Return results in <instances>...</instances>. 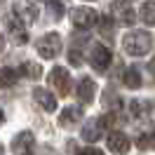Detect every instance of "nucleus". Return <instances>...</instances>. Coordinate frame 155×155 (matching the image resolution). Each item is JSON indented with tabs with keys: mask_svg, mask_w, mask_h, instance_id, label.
Listing matches in <instances>:
<instances>
[{
	"mask_svg": "<svg viewBox=\"0 0 155 155\" xmlns=\"http://www.w3.org/2000/svg\"><path fill=\"white\" fill-rule=\"evenodd\" d=\"M125 52L127 54H132V57H143L150 52L153 47V38H150V33H146V31H136V33H129L125 35Z\"/></svg>",
	"mask_w": 155,
	"mask_h": 155,
	"instance_id": "obj_1",
	"label": "nucleus"
},
{
	"mask_svg": "<svg viewBox=\"0 0 155 155\" xmlns=\"http://www.w3.org/2000/svg\"><path fill=\"white\" fill-rule=\"evenodd\" d=\"M59 49H61V38H59V33H47V35L38 42V52H40L42 59H54L59 54Z\"/></svg>",
	"mask_w": 155,
	"mask_h": 155,
	"instance_id": "obj_2",
	"label": "nucleus"
},
{
	"mask_svg": "<svg viewBox=\"0 0 155 155\" xmlns=\"http://www.w3.org/2000/svg\"><path fill=\"white\" fill-rule=\"evenodd\" d=\"M49 85L57 89L61 97H66L68 92H71V75H68V71L66 68H52V73H49Z\"/></svg>",
	"mask_w": 155,
	"mask_h": 155,
	"instance_id": "obj_3",
	"label": "nucleus"
},
{
	"mask_svg": "<svg viewBox=\"0 0 155 155\" xmlns=\"http://www.w3.org/2000/svg\"><path fill=\"white\" fill-rule=\"evenodd\" d=\"M71 19H73V24L80 26V28H89V26H94L99 21V14L92 10V7H75V10L71 12Z\"/></svg>",
	"mask_w": 155,
	"mask_h": 155,
	"instance_id": "obj_4",
	"label": "nucleus"
},
{
	"mask_svg": "<svg viewBox=\"0 0 155 155\" xmlns=\"http://www.w3.org/2000/svg\"><path fill=\"white\" fill-rule=\"evenodd\" d=\"M5 24H7V31H10L12 40H14L17 45H26V40H28V33H26V28H24V21H21L19 17L10 14V17L5 19Z\"/></svg>",
	"mask_w": 155,
	"mask_h": 155,
	"instance_id": "obj_5",
	"label": "nucleus"
},
{
	"mask_svg": "<svg viewBox=\"0 0 155 155\" xmlns=\"http://www.w3.org/2000/svg\"><path fill=\"white\" fill-rule=\"evenodd\" d=\"M14 17H19L26 24H33V21L38 19V7L33 2H28V0H21V2L14 5Z\"/></svg>",
	"mask_w": 155,
	"mask_h": 155,
	"instance_id": "obj_6",
	"label": "nucleus"
},
{
	"mask_svg": "<svg viewBox=\"0 0 155 155\" xmlns=\"http://www.w3.org/2000/svg\"><path fill=\"white\" fill-rule=\"evenodd\" d=\"M33 143H35V139L31 132H21V134L14 136V143H12V150L17 155H31L33 150Z\"/></svg>",
	"mask_w": 155,
	"mask_h": 155,
	"instance_id": "obj_7",
	"label": "nucleus"
},
{
	"mask_svg": "<svg viewBox=\"0 0 155 155\" xmlns=\"http://www.w3.org/2000/svg\"><path fill=\"white\" fill-rule=\"evenodd\" d=\"M110 52H108V47H104V45H94V49H92V57H89V61H92V66L97 68V71H106L108 64H110Z\"/></svg>",
	"mask_w": 155,
	"mask_h": 155,
	"instance_id": "obj_8",
	"label": "nucleus"
},
{
	"mask_svg": "<svg viewBox=\"0 0 155 155\" xmlns=\"http://www.w3.org/2000/svg\"><path fill=\"white\" fill-rule=\"evenodd\" d=\"M108 148L113 150L115 155H125L129 150V139L122 132H110L108 134Z\"/></svg>",
	"mask_w": 155,
	"mask_h": 155,
	"instance_id": "obj_9",
	"label": "nucleus"
},
{
	"mask_svg": "<svg viewBox=\"0 0 155 155\" xmlns=\"http://www.w3.org/2000/svg\"><path fill=\"white\" fill-rule=\"evenodd\" d=\"M97 94V82L92 78H80V85H78V97L82 104H92V99Z\"/></svg>",
	"mask_w": 155,
	"mask_h": 155,
	"instance_id": "obj_10",
	"label": "nucleus"
},
{
	"mask_svg": "<svg viewBox=\"0 0 155 155\" xmlns=\"http://www.w3.org/2000/svg\"><path fill=\"white\" fill-rule=\"evenodd\" d=\"M113 12H115V19L120 24H125V26H132L136 21V12L127 5V2H115L113 5Z\"/></svg>",
	"mask_w": 155,
	"mask_h": 155,
	"instance_id": "obj_11",
	"label": "nucleus"
},
{
	"mask_svg": "<svg viewBox=\"0 0 155 155\" xmlns=\"http://www.w3.org/2000/svg\"><path fill=\"white\" fill-rule=\"evenodd\" d=\"M33 99H35L38 106H42V110H47V113H54V110H57V99L52 97L49 92H45V89L35 87L33 89Z\"/></svg>",
	"mask_w": 155,
	"mask_h": 155,
	"instance_id": "obj_12",
	"label": "nucleus"
},
{
	"mask_svg": "<svg viewBox=\"0 0 155 155\" xmlns=\"http://www.w3.org/2000/svg\"><path fill=\"white\" fill-rule=\"evenodd\" d=\"M80 115H82V110L78 106H68L61 110V115H59V125L61 127H73L75 122H80Z\"/></svg>",
	"mask_w": 155,
	"mask_h": 155,
	"instance_id": "obj_13",
	"label": "nucleus"
},
{
	"mask_svg": "<svg viewBox=\"0 0 155 155\" xmlns=\"http://www.w3.org/2000/svg\"><path fill=\"white\" fill-rule=\"evenodd\" d=\"M104 120H99V117H94V120H89L87 125H85V129H82V136H85V141H97L99 136H101V129H104Z\"/></svg>",
	"mask_w": 155,
	"mask_h": 155,
	"instance_id": "obj_14",
	"label": "nucleus"
},
{
	"mask_svg": "<svg viewBox=\"0 0 155 155\" xmlns=\"http://www.w3.org/2000/svg\"><path fill=\"white\" fill-rule=\"evenodd\" d=\"M122 82H125V87H129V89L141 87V75H139V71H136V68H127Z\"/></svg>",
	"mask_w": 155,
	"mask_h": 155,
	"instance_id": "obj_15",
	"label": "nucleus"
},
{
	"mask_svg": "<svg viewBox=\"0 0 155 155\" xmlns=\"http://www.w3.org/2000/svg\"><path fill=\"white\" fill-rule=\"evenodd\" d=\"M141 21L148 24V26H155V2L153 0L143 2V7H141Z\"/></svg>",
	"mask_w": 155,
	"mask_h": 155,
	"instance_id": "obj_16",
	"label": "nucleus"
},
{
	"mask_svg": "<svg viewBox=\"0 0 155 155\" xmlns=\"http://www.w3.org/2000/svg\"><path fill=\"white\" fill-rule=\"evenodd\" d=\"M21 75H24V78H31V80H35V78L42 75V68H40L35 61H26V64L21 66Z\"/></svg>",
	"mask_w": 155,
	"mask_h": 155,
	"instance_id": "obj_17",
	"label": "nucleus"
},
{
	"mask_svg": "<svg viewBox=\"0 0 155 155\" xmlns=\"http://www.w3.org/2000/svg\"><path fill=\"white\" fill-rule=\"evenodd\" d=\"M17 82V73L12 68H0V87H12Z\"/></svg>",
	"mask_w": 155,
	"mask_h": 155,
	"instance_id": "obj_18",
	"label": "nucleus"
},
{
	"mask_svg": "<svg viewBox=\"0 0 155 155\" xmlns=\"http://www.w3.org/2000/svg\"><path fill=\"white\" fill-rule=\"evenodd\" d=\"M47 12H49L52 19H61V14H64V2H61V0H49Z\"/></svg>",
	"mask_w": 155,
	"mask_h": 155,
	"instance_id": "obj_19",
	"label": "nucleus"
},
{
	"mask_svg": "<svg viewBox=\"0 0 155 155\" xmlns=\"http://www.w3.org/2000/svg\"><path fill=\"white\" fill-rule=\"evenodd\" d=\"M146 110H148V106H146V104H141V101H132V113H134L136 117H143Z\"/></svg>",
	"mask_w": 155,
	"mask_h": 155,
	"instance_id": "obj_20",
	"label": "nucleus"
},
{
	"mask_svg": "<svg viewBox=\"0 0 155 155\" xmlns=\"http://www.w3.org/2000/svg\"><path fill=\"white\" fill-rule=\"evenodd\" d=\"M101 24V31H104V35H110V28H113V21H110V17H104V19L99 21Z\"/></svg>",
	"mask_w": 155,
	"mask_h": 155,
	"instance_id": "obj_21",
	"label": "nucleus"
},
{
	"mask_svg": "<svg viewBox=\"0 0 155 155\" xmlns=\"http://www.w3.org/2000/svg\"><path fill=\"white\" fill-rule=\"evenodd\" d=\"M68 59H71V64H73V66H80V64H82V57L78 54V49H71Z\"/></svg>",
	"mask_w": 155,
	"mask_h": 155,
	"instance_id": "obj_22",
	"label": "nucleus"
},
{
	"mask_svg": "<svg viewBox=\"0 0 155 155\" xmlns=\"http://www.w3.org/2000/svg\"><path fill=\"white\" fill-rule=\"evenodd\" d=\"M78 155H104V153H101L99 148H82V150H80Z\"/></svg>",
	"mask_w": 155,
	"mask_h": 155,
	"instance_id": "obj_23",
	"label": "nucleus"
},
{
	"mask_svg": "<svg viewBox=\"0 0 155 155\" xmlns=\"http://www.w3.org/2000/svg\"><path fill=\"white\" fill-rule=\"evenodd\" d=\"M136 143H139V148H146V146H148V139H146V134L139 136V141H136Z\"/></svg>",
	"mask_w": 155,
	"mask_h": 155,
	"instance_id": "obj_24",
	"label": "nucleus"
},
{
	"mask_svg": "<svg viewBox=\"0 0 155 155\" xmlns=\"http://www.w3.org/2000/svg\"><path fill=\"white\" fill-rule=\"evenodd\" d=\"M148 68H150V73H153V75H155V59H153V61H150V66H148Z\"/></svg>",
	"mask_w": 155,
	"mask_h": 155,
	"instance_id": "obj_25",
	"label": "nucleus"
},
{
	"mask_svg": "<svg viewBox=\"0 0 155 155\" xmlns=\"http://www.w3.org/2000/svg\"><path fill=\"white\" fill-rule=\"evenodd\" d=\"M2 122H5V113L0 110V125H2Z\"/></svg>",
	"mask_w": 155,
	"mask_h": 155,
	"instance_id": "obj_26",
	"label": "nucleus"
},
{
	"mask_svg": "<svg viewBox=\"0 0 155 155\" xmlns=\"http://www.w3.org/2000/svg\"><path fill=\"white\" fill-rule=\"evenodd\" d=\"M2 42H5V40H2V35H0V49H2Z\"/></svg>",
	"mask_w": 155,
	"mask_h": 155,
	"instance_id": "obj_27",
	"label": "nucleus"
},
{
	"mask_svg": "<svg viewBox=\"0 0 155 155\" xmlns=\"http://www.w3.org/2000/svg\"><path fill=\"white\" fill-rule=\"evenodd\" d=\"M150 136H153V146H155V132H153V134H150Z\"/></svg>",
	"mask_w": 155,
	"mask_h": 155,
	"instance_id": "obj_28",
	"label": "nucleus"
},
{
	"mask_svg": "<svg viewBox=\"0 0 155 155\" xmlns=\"http://www.w3.org/2000/svg\"><path fill=\"white\" fill-rule=\"evenodd\" d=\"M0 153H2V146H0Z\"/></svg>",
	"mask_w": 155,
	"mask_h": 155,
	"instance_id": "obj_29",
	"label": "nucleus"
}]
</instances>
